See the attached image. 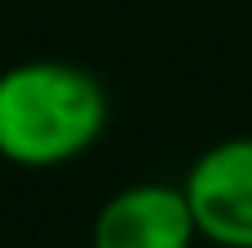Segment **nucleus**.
I'll list each match as a JSON object with an SVG mask.
<instances>
[{
    "instance_id": "obj_1",
    "label": "nucleus",
    "mask_w": 252,
    "mask_h": 248,
    "mask_svg": "<svg viewBox=\"0 0 252 248\" xmlns=\"http://www.w3.org/2000/svg\"><path fill=\"white\" fill-rule=\"evenodd\" d=\"M106 129V89L93 71L31 58L0 71V155L18 169L80 160Z\"/></svg>"
},
{
    "instance_id": "obj_2",
    "label": "nucleus",
    "mask_w": 252,
    "mask_h": 248,
    "mask_svg": "<svg viewBox=\"0 0 252 248\" xmlns=\"http://www.w3.org/2000/svg\"><path fill=\"white\" fill-rule=\"evenodd\" d=\"M199 240L217 248H252V133L204 146L182 182Z\"/></svg>"
},
{
    "instance_id": "obj_3",
    "label": "nucleus",
    "mask_w": 252,
    "mask_h": 248,
    "mask_svg": "<svg viewBox=\"0 0 252 248\" xmlns=\"http://www.w3.org/2000/svg\"><path fill=\"white\" fill-rule=\"evenodd\" d=\"M199 226L182 182H133L93 217V248H195Z\"/></svg>"
}]
</instances>
